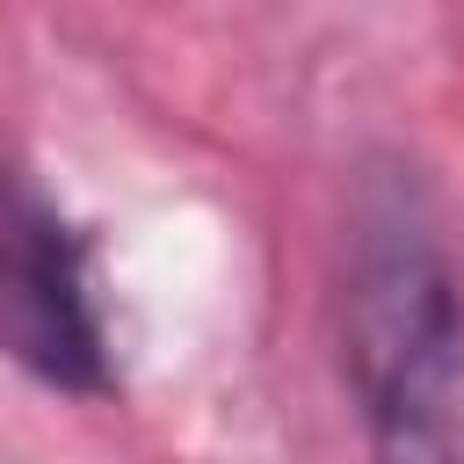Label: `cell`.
<instances>
[{
    "instance_id": "6da1fadb",
    "label": "cell",
    "mask_w": 464,
    "mask_h": 464,
    "mask_svg": "<svg viewBox=\"0 0 464 464\" xmlns=\"http://www.w3.org/2000/svg\"><path fill=\"white\" fill-rule=\"evenodd\" d=\"M341 377L384 457H464V290L413 167H384L355 196Z\"/></svg>"
},
{
    "instance_id": "7a4b0ae2",
    "label": "cell",
    "mask_w": 464,
    "mask_h": 464,
    "mask_svg": "<svg viewBox=\"0 0 464 464\" xmlns=\"http://www.w3.org/2000/svg\"><path fill=\"white\" fill-rule=\"evenodd\" d=\"M0 355L65 399L116 392V334L87 232L58 196L0 152Z\"/></svg>"
}]
</instances>
